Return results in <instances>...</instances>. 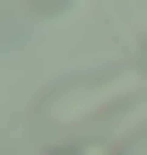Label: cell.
Listing matches in <instances>:
<instances>
[{
  "mask_svg": "<svg viewBox=\"0 0 147 155\" xmlns=\"http://www.w3.org/2000/svg\"><path fill=\"white\" fill-rule=\"evenodd\" d=\"M130 86H138V69H95V78H61V86H52L43 104H35V121H43L52 138L69 147V138H78L87 121H104V112H113V104H121Z\"/></svg>",
  "mask_w": 147,
  "mask_h": 155,
  "instance_id": "1",
  "label": "cell"
},
{
  "mask_svg": "<svg viewBox=\"0 0 147 155\" xmlns=\"http://www.w3.org/2000/svg\"><path fill=\"white\" fill-rule=\"evenodd\" d=\"M26 9H35V17H69L78 0H26Z\"/></svg>",
  "mask_w": 147,
  "mask_h": 155,
  "instance_id": "2",
  "label": "cell"
},
{
  "mask_svg": "<svg viewBox=\"0 0 147 155\" xmlns=\"http://www.w3.org/2000/svg\"><path fill=\"white\" fill-rule=\"evenodd\" d=\"M138 78H147V52H138Z\"/></svg>",
  "mask_w": 147,
  "mask_h": 155,
  "instance_id": "5",
  "label": "cell"
},
{
  "mask_svg": "<svg viewBox=\"0 0 147 155\" xmlns=\"http://www.w3.org/2000/svg\"><path fill=\"white\" fill-rule=\"evenodd\" d=\"M52 155H87V138H69V147H52Z\"/></svg>",
  "mask_w": 147,
  "mask_h": 155,
  "instance_id": "4",
  "label": "cell"
},
{
  "mask_svg": "<svg viewBox=\"0 0 147 155\" xmlns=\"http://www.w3.org/2000/svg\"><path fill=\"white\" fill-rule=\"evenodd\" d=\"M87 155H121V147H104V138H87Z\"/></svg>",
  "mask_w": 147,
  "mask_h": 155,
  "instance_id": "3",
  "label": "cell"
}]
</instances>
